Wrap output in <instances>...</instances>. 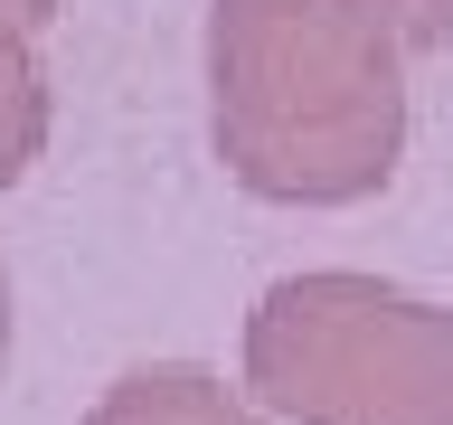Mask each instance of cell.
<instances>
[{"label": "cell", "instance_id": "cell-5", "mask_svg": "<svg viewBox=\"0 0 453 425\" xmlns=\"http://www.w3.org/2000/svg\"><path fill=\"white\" fill-rule=\"evenodd\" d=\"M48 10H57V0H0V28H38Z\"/></svg>", "mask_w": 453, "mask_h": 425}, {"label": "cell", "instance_id": "cell-4", "mask_svg": "<svg viewBox=\"0 0 453 425\" xmlns=\"http://www.w3.org/2000/svg\"><path fill=\"white\" fill-rule=\"evenodd\" d=\"M48 142V85H38V57H28L19 28H0V189L38 161Z\"/></svg>", "mask_w": 453, "mask_h": 425}, {"label": "cell", "instance_id": "cell-2", "mask_svg": "<svg viewBox=\"0 0 453 425\" xmlns=\"http://www.w3.org/2000/svg\"><path fill=\"white\" fill-rule=\"evenodd\" d=\"M246 388L293 425H453V312L378 274H283L246 312Z\"/></svg>", "mask_w": 453, "mask_h": 425}, {"label": "cell", "instance_id": "cell-1", "mask_svg": "<svg viewBox=\"0 0 453 425\" xmlns=\"http://www.w3.org/2000/svg\"><path fill=\"white\" fill-rule=\"evenodd\" d=\"M453 0H218L208 123L255 198L340 208L388 189L406 142L396 57L444 48Z\"/></svg>", "mask_w": 453, "mask_h": 425}, {"label": "cell", "instance_id": "cell-3", "mask_svg": "<svg viewBox=\"0 0 453 425\" xmlns=\"http://www.w3.org/2000/svg\"><path fill=\"white\" fill-rule=\"evenodd\" d=\"M95 425H255V416L208 368H133V378L95 406Z\"/></svg>", "mask_w": 453, "mask_h": 425}, {"label": "cell", "instance_id": "cell-6", "mask_svg": "<svg viewBox=\"0 0 453 425\" xmlns=\"http://www.w3.org/2000/svg\"><path fill=\"white\" fill-rule=\"evenodd\" d=\"M0 359H10V293H0Z\"/></svg>", "mask_w": 453, "mask_h": 425}]
</instances>
